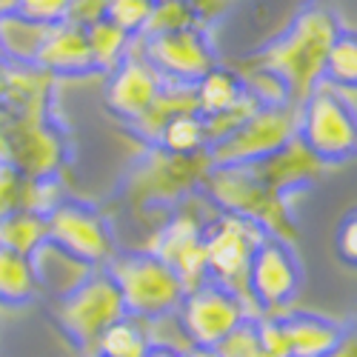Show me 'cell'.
<instances>
[{
  "label": "cell",
  "mask_w": 357,
  "mask_h": 357,
  "mask_svg": "<svg viewBox=\"0 0 357 357\" xmlns=\"http://www.w3.org/2000/svg\"><path fill=\"white\" fill-rule=\"evenodd\" d=\"M340 29L343 26L337 23L332 9L309 3L294 15L280 38H275L260 54L252 57V63L280 77L289 100L303 106L309 95L323 83L326 57H329V49Z\"/></svg>",
  "instance_id": "6da1fadb"
},
{
  "label": "cell",
  "mask_w": 357,
  "mask_h": 357,
  "mask_svg": "<svg viewBox=\"0 0 357 357\" xmlns=\"http://www.w3.org/2000/svg\"><path fill=\"white\" fill-rule=\"evenodd\" d=\"M106 272L123 294L126 314L137 320H163L181 309L186 297L177 272L155 252L114 255Z\"/></svg>",
  "instance_id": "7a4b0ae2"
},
{
  "label": "cell",
  "mask_w": 357,
  "mask_h": 357,
  "mask_svg": "<svg viewBox=\"0 0 357 357\" xmlns=\"http://www.w3.org/2000/svg\"><path fill=\"white\" fill-rule=\"evenodd\" d=\"M266 234L255 220L241 215H220L218 220L203 226V243H206V263H209V280L237 294L246 306L249 320L257 317V301L249 289V266L263 243Z\"/></svg>",
  "instance_id": "3957f363"
},
{
  "label": "cell",
  "mask_w": 357,
  "mask_h": 357,
  "mask_svg": "<svg viewBox=\"0 0 357 357\" xmlns=\"http://www.w3.org/2000/svg\"><path fill=\"white\" fill-rule=\"evenodd\" d=\"M203 186L223 212L249 218L269 237L294 243L297 231L283 203V195L263 186L255 177L252 166H212Z\"/></svg>",
  "instance_id": "277c9868"
},
{
  "label": "cell",
  "mask_w": 357,
  "mask_h": 357,
  "mask_svg": "<svg viewBox=\"0 0 357 357\" xmlns=\"http://www.w3.org/2000/svg\"><path fill=\"white\" fill-rule=\"evenodd\" d=\"M301 140L326 163H343L357 155V112L340 89L320 83L301 106Z\"/></svg>",
  "instance_id": "5b68a950"
},
{
  "label": "cell",
  "mask_w": 357,
  "mask_h": 357,
  "mask_svg": "<svg viewBox=\"0 0 357 357\" xmlns=\"http://www.w3.org/2000/svg\"><path fill=\"white\" fill-rule=\"evenodd\" d=\"M54 314L72 343L80 349H95L109 326L126 317V306L109 272H89L75 289L63 294Z\"/></svg>",
  "instance_id": "8992f818"
},
{
  "label": "cell",
  "mask_w": 357,
  "mask_h": 357,
  "mask_svg": "<svg viewBox=\"0 0 357 357\" xmlns=\"http://www.w3.org/2000/svg\"><path fill=\"white\" fill-rule=\"evenodd\" d=\"M297 132H301V106L291 100L272 103L260 106L241 129L209 146L206 152L212 166H249L278 152L280 146L297 137Z\"/></svg>",
  "instance_id": "52a82bcc"
},
{
  "label": "cell",
  "mask_w": 357,
  "mask_h": 357,
  "mask_svg": "<svg viewBox=\"0 0 357 357\" xmlns=\"http://www.w3.org/2000/svg\"><path fill=\"white\" fill-rule=\"evenodd\" d=\"M212 172L209 152H192V155H172L163 152L158 146V152L146 155L140 166L129 174V200L137 206H152V203H172L177 197H183L186 192L203 186L206 174Z\"/></svg>",
  "instance_id": "ba28073f"
},
{
  "label": "cell",
  "mask_w": 357,
  "mask_h": 357,
  "mask_svg": "<svg viewBox=\"0 0 357 357\" xmlns=\"http://www.w3.org/2000/svg\"><path fill=\"white\" fill-rule=\"evenodd\" d=\"M0 129L9 140V163L23 177H54L63 163L66 146L61 132L46 121V109L6 112V123Z\"/></svg>",
  "instance_id": "9c48e42d"
},
{
  "label": "cell",
  "mask_w": 357,
  "mask_h": 357,
  "mask_svg": "<svg viewBox=\"0 0 357 357\" xmlns=\"http://www.w3.org/2000/svg\"><path fill=\"white\" fill-rule=\"evenodd\" d=\"M46 229L54 249L86 266H103L114 257V241L106 220L83 203L63 200L61 206H54L46 215Z\"/></svg>",
  "instance_id": "30bf717a"
},
{
  "label": "cell",
  "mask_w": 357,
  "mask_h": 357,
  "mask_svg": "<svg viewBox=\"0 0 357 357\" xmlns=\"http://www.w3.org/2000/svg\"><path fill=\"white\" fill-rule=\"evenodd\" d=\"M140 54L152 63L169 83H197L215 66V52L200 26L177 29L166 35H135Z\"/></svg>",
  "instance_id": "8fae6325"
},
{
  "label": "cell",
  "mask_w": 357,
  "mask_h": 357,
  "mask_svg": "<svg viewBox=\"0 0 357 357\" xmlns=\"http://www.w3.org/2000/svg\"><path fill=\"white\" fill-rule=\"evenodd\" d=\"M177 317H181V329L195 346H209V349H215L234 326L249 320L241 297L212 280L195 291H186L181 309H177Z\"/></svg>",
  "instance_id": "7c38bea8"
},
{
  "label": "cell",
  "mask_w": 357,
  "mask_h": 357,
  "mask_svg": "<svg viewBox=\"0 0 357 357\" xmlns=\"http://www.w3.org/2000/svg\"><path fill=\"white\" fill-rule=\"evenodd\" d=\"M249 289L260 309H275L297 294L301 269L289 249L278 237H263L249 266Z\"/></svg>",
  "instance_id": "4fadbf2b"
},
{
  "label": "cell",
  "mask_w": 357,
  "mask_h": 357,
  "mask_svg": "<svg viewBox=\"0 0 357 357\" xmlns=\"http://www.w3.org/2000/svg\"><path fill=\"white\" fill-rule=\"evenodd\" d=\"M163 77L160 72L146 61L143 54H135L129 49V54L109 72V83H106V106L109 112H114L123 121H135L140 117L152 100L158 98V92L163 89Z\"/></svg>",
  "instance_id": "5bb4252c"
},
{
  "label": "cell",
  "mask_w": 357,
  "mask_h": 357,
  "mask_svg": "<svg viewBox=\"0 0 357 357\" xmlns=\"http://www.w3.org/2000/svg\"><path fill=\"white\" fill-rule=\"evenodd\" d=\"M158 257H163L181 278L186 291L200 289L209 283V263H206V243H203V223L197 218L181 215L169 220V226L160 231L158 246L152 249Z\"/></svg>",
  "instance_id": "9a60e30c"
},
{
  "label": "cell",
  "mask_w": 357,
  "mask_h": 357,
  "mask_svg": "<svg viewBox=\"0 0 357 357\" xmlns=\"http://www.w3.org/2000/svg\"><path fill=\"white\" fill-rule=\"evenodd\" d=\"M249 166H252L255 177L263 186H269L280 195L317 181V177L326 172V163L301 140V135L291 137L286 146H280L278 152H272L269 158L249 163Z\"/></svg>",
  "instance_id": "2e32d148"
},
{
  "label": "cell",
  "mask_w": 357,
  "mask_h": 357,
  "mask_svg": "<svg viewBox=\"0 0 357 357\" xmlns=\"http://www.w3.org/2000/svg\"><path fill=\"white\" fill-rule=\"evenodd\" d=\"M35 63L54 77H83L95 72L92 49H89L86 29L77 23H54L43 38V46L35 57Z\"/></svg>",
  "instance_id": "e0dca14e"
},
{
  "label": "cell",
  "mask_w": 357,
  "mask_h": 357,
  "mask_svg": "<svg viewBox=\"0 0 357 357\" xmlns=\"http://www.w3.org/2000/svg\"><path fill=\"white\" fill-rule=\"evenodd\" d=\"M197 112V98H195V83H163V89L158 92V98L152 100L140 117L132 121V129L149 140V143H158L163 126L177 114H192ZM200 114V112H197Z\"/></svg>",
  "instance_id": "ac0fdd59"
},
{
  "label": "cell",
  "mask_w": 357,
  "mask_h": 357,
  "mask_svg": "<svg viewBox=\"0 0 357 357\" xmlns=\"http://www.w3.org/2000/svg\"><path fill=\"white\" fill-rule=\"evenodd\" d=\"M283 323L289 332L291 357H326L343 340V332L335 323L314 314H291Z\"/></svg>",
  "instance_id": "d6986e66"
},
{
  "label": "cell",
  "mask_w": 357,
  "mask_h": 357,
  "mask_svg": "<svg viewBox=\"0 0 357 357\" xmlns=\"http://www.w3.org/2000/svg\"><path fill=\"white\" fill-rule=\"evenodd\" d=\"M46 32H49V26H40L17 12L0 17V52H3V63H35Z\"/></svg>",
  "instance_id": "ffe728a7"
},
{
  "label": "cell",
  "mask_w": 357,
  "mask_h": 357,
  "mask_svg": "<svg viewBox=\"0 0 357 357\" xmlns=\"http://www.w3.org/2000/svg\"><path fill=\"white\" fill-rule=\"evenodd\" d=\"M46 241H49V229L43 215L15 209L6 218H0V249L17 252L23 257H35Z\"/></svg>",
  "instance_id": "44dd1931"
},
{
  "label": "cell",
  "mask_w": 357,
  "mask_h": 357,
  "mask_svg": "<svg viewBox=\"0 0 357 357\" xmlns=\"http://www.w3.org/2000/svg\"><path fill=\"white\" fill-rule=\"evenodd\" d=\"M243 95H246L243 77L237 72H231V69H220V66H212L195 83V98H197L200 117H209V114H218V112L229 109Z\"/></svg>",
  "instance_id": "7402d4cb"
},
{
  "label": "cell",
  "mask_w": 357,
  "mask_h": 357,
  "mask_svg": "<svg viewBox=\"0 0 357 357\" xmlns=\"http://www.w3.org/2000/svg\"><path fill=\"white\" fill-rule=\"evenodd\" d=\"M38 291L35 260L0 249V306H23Z\"/></svg>",
  "instance_id": "603a6c76"
},
{
  "label": "cell",
  "mask_w": 357,
  "mask_h": 357,
  "mask_svg": "<svg viewBox=\"0 0 357 357\" xmlns=\"http://www.w3.org/2000/svg\"><path fill=\"white\" fill-rule=\"evenodd\" d=\"M86 38H89V49H92L95 72H112L129 54L132 40H135V35L123 32V29L117 23H112L109 17L89 26Z\"/></svg>",
  "instance_id": "cb8c5ba5"
},
{
  "label": "cell",
  "mask_w": 357,
  "mask_h": 357,
  "mask_svg": "<svg viewBox=\"0 0 357 357\" xmlns=\"http://www.w3.org/2000/svg\"><path fill=\"white\" fill-rule=\"evenodd\" d=\"M323 83H329L340 92H357V32L340 29L329 57H326Z\"/></svg>",
  "instance_id": "d4e9b609"
},
{
  "label": "cell",
  "mask_w": 357,
  "mask_h": 357,
  "mask_svg": "<svg viewBox=\"0 0 357 357\" xmlns=\"http://www.w3.org/2000/svg\"><path fill=\"white\" fill-rule=\"evenodd\" d=\"M149 343L152 340H149L140 320L126 314L123 320H117L114 326H109V329L100 335L95 354L98 357H143Z\"/></svg>",
  "instance_id": "484cf974"
},
{
  "label": "cell",
  "mask_w": 357,
  "mask_h": 357,
  "mask_svg": "<svg viewBox=\"0 0 357 357\" xmlns=\"http://www.w3.org/2000/svg\"><path fill=\"white\" fill-rule=\"evenodd\" d=\"M163 152L172 155H192V152H203L206 149V132H203V117L197 112L192 114H177L163 126L158 143Z\"/></svg>",
  "instance_id": "4316f807"
},
{
  "label": "cell",
  "mask_w": 357,
  "mask_h": 357,
  "mask_svg": "<svg viewBox=\"0 0 357 357\" xmlns=\"http://www.w3.org/2000/svg\"><path fill=\"white\" fill-rule=\"evenodd\" d=\"M260 106H263V103H260L252 92H246L241 100L231 103L229 109H223V112H218V114H209V117H203L206 149L215 146V143H220V140H226L231 132H237V129H241Z\"/></svg>",
  "instance_id": "83f0119b"
},
{
  "label": "cell",
  "mask_w": 357,
  "mask_h": 357,
  "mask_svg": "<svg viewBox=\"0 0 357 357\" xmlns=\"http://www.w3.org/2000/svg\"><path fill=\"white\" fill-rule=\"evenodd\" d=\"M189 26H200L192 15V9L183 0H155L149 20L143 26V38L149 35H166V32H177V29H189Z\"/></svg>",
  "instance_id": "f1b7e54d"
},
{
  "label": "cell",
  "mask_w": 357,
  "mask_h": 357,
  "mask_svg": "<svg viewBox=\"0 0 357 357\" xmlns=\"http://www.w3.org/2000/svg\"><path fill=\"white\" fill-rule=\"evenodd\" d=\"M152 12V0H106V17L129 35H140Z\"/></svg>",
  "instance_id": "f546056e"
},
{
  "label": "cell",
  "mask_w": 357,
  "mask_h": 357,
  "mask_svg": "<svg viewBox=\"0 0 357 357\" xmlns=\"http://www.w3.org/2000/svg\"><path fill=\"white\" fill-rule=\"evenodd\" d=\"M260 349L257 340V320H243L215 346L218 357H252Z\"/></svg>",
  "instance_id": "4dcf8cb0"
},
{
  "label": "cell",
  "mask_w": 357,
  "mask_h": 357,
  "mask_svg": "<svg viewBox=\"0 0 357 357\" xmlns=\"http://www.w3.org/2000/svg\"><path fill=\"white\" fill-rule=\"evenodd\" d=\"M257 340H260V351H266L269 357H291L286 323L278 317H263L257 323Z\"/></svg>",
  "instance_id": "1f68e13d"
},
{
  "label": "cell",
  "mask_w": 357,
  "mask_h": 357,
  "mask_svg": "<svg viewBox=\"0 0 357 357\" xmlns=\"http://www.w3.org/2000/svg\"><path fill=\"white\" fill-rule=\"evenodd\" d=\"M69 3L72 0H20L17 15L35 20L40 26H54L69 17Z\"/></svg>",
  "instance_id": "d6a6232c"
},
{
  "label": "cell",
  "mask_w": 357,
  "mask_h": 357,
  "mask_svg": "<svg viewBox=\"0 0 357 357\" xmlns=\"http://www.w3.org/2000/svg\"><path fill=\"white\" fill-rule=\"evenodd\" d=\"M23 186H26V177L12 163H0V218L20 209Z\"/></svg>",
  "instance_id": "836d02e7"
},
{
  "label": "cell",
  "mask_w": 357,
  "mask_h": 357,
  "mask_svg": "<svg viewBox=\"0 0 357 357\" xmlns=\"http://www.w3.org/2000/svg\"><path fill=\"white\" fill-rule=\"evenodd\" d=\"M106 17V0H72L69 3V23H77L83 29H89L92 23Z\"/></svg>",
  "instance_id": "e575fe53"
},
{
  "label": "cell",
  "mask_w": 357,
  "mask_h": 357,
  "mask_svg": "<svg viewBox=\"0 0 357 357\" xmlns=\"http://www.w3.org/2000/svg\"><path fill=\"white\" fill-rule=\"evenodd\" d=\"M337 252L346 263L357 266V215H349L337 234Z\"/></svg>",
  "instance_id": "d590c367"
},
{
  "label": "cell",
  "mask_w": 357,
  "mask_h": 357,
  "mask_svg": "<svg viewBox=\"0 0 357 357\" xmlns=\"http://www.w3.org/2000/svg\"><path fill=\"white\" fill-rule=\"evenodd\" d=\"M183 3L192 9L197 23H209V20H218L226 12L229 0H183Z\"/></svg>",
  "instance_id": "8d00e7d4"
},
{
  "label": "cell",
  "mask_w": 357,
  "mask_h": 357,
  "mask_svg": "<svg viewBox=\"0 0 357 357\" xmlns=\"http://www.w3.org/2000/svg\"><path fill=\"white\" fill-rule=\"evenodd\" d=\"M326 357H357V337H343Z\"/></svg>",
  "instance_id": "74e56055"
},
{
  "label": "cell",
  "mask_w": 357,
  "mask_h": 357,
  "mask_svg": "<svg viewBox=\"0 0 357 357\" xmlns=\"http://www.w3.org/2000/svg\"><path fill=\"white\" fill-rule=\"evenodd\" d=\"M143 357H181V351L166 346V343H149V349H146Z\"/></svg>",
  "instance_id": "f35d334b"
},
{
  "label": "cell",
  "mask_w": 357,
  "mask_h": 357,
  "mask_svg": "<svg viewBox=\"0 0 357 357\" xmlns=\"http://www.w3.org/2000/svg\"><path fill=\"white\" fill-rule=\"evenodd\" d=\"M181 357H218V351L209 346H189L186 351H181Z\"/></svg>",
  "instance_id": "ab89813d"
},
{
  "label": "cell",
  "mask_w": 357,
  "mask_h": 357,
  "mask_svg": "<svg viewBox=\"0 0 357 357\" xmlns=\"http://www.w3.org/2000/svg\"><path fill=\"white\" fill-rule=\"evenodd\" d=\"M17 9H20V0H0V17L15 15Z\"/></svg>",
  "instance_id": "60d3db41"
},
{
  "label": "cell",
  "mask_w": 357,
  "mask_h": 357,
  "mask_svg": "<svg viewBox=\"0 0 357 357\" xmlns=\"http://www.w3.org/2000/svg\"><path fill=\"white\" fill-rule=\"evenodd\" d=\"M3 95H6V75H3V66H0V103H3Z\"/></svg>",
  "instance_id": "b9f144b4"
},
{
  "label": "cell",
  "mask_w": 357,
  "mask_h": 357,
  "mask_svg": "<svg viewBox=\"0 0 357 357\" xmlns=\"http://www.w3.org/2000/svg\"><path fill=\"white\" fill-rule=\"evenodd\" d=\"M252 357H269V354H266V351H260V349H257V351H255Z\"/></svg>",
  "instance_id": "7bdbcfd3"
},
{
  "label": "cell",
  "mask_w": 357,
  "mask_h": 357,
  "mask_svg": "<svg viewBox=\"0 0 357 357\" xmlns=\"http://www.w3.org/2000/svg\"><path fill=\"white\" fill-rule=\"evenodd\" d=\"M0 66H3V52H0Z\"/></svg>",
  "instance_id": "ee69618b"
},
{
  "label": "cell",
  "mask_w": 357,
  "mask_h": 357,
  "mask_svg": "<svg viewBox=\"0 0 357 357\" xmlns=\"http://www.w3.org/2000/svg\"><path fill=\"white\" fill-rule=\"evenodd\" d=\"M152 3H155V0H152Z\"/></svg>",
  "instance_id": "f6af8a7d"
},
{
  "label": "cell",
  "mask_w": 357,
  "mask_h": 357,
  "mask_svg": "<svg viewBox=\"0 0 357 357\" xmlns=\"http://www.w3.org/2000/svg\"><path fill=\"white\" fill-rule=\"evenodd\" d=\"M95 357H98V354H95Z\"/></svg>",
  "instance_id": "bcb514c9"
}]
</instances>
